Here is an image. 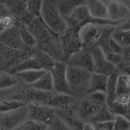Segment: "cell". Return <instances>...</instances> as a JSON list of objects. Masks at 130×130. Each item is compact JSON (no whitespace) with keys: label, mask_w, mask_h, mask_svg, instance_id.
<instances>
[{"label":"cell","mask_w":130,"mask_h":130,"mask_svg":"<svg viewBox=\"0 0 130 130\" xmlns=\"http://www.w3.org/2000/svg\"><path fill=\"white\" fill-rule=\"evenodd\" d=\"M129 130H130V129H129Z\"/></svg>","instance_id":"cell-45"},{"label":"cell","mask_w":130,"mask_h":130,"mask_svg":"<svg viewBox=\"0 0 130 130\" xmlns=\"http://www.w3.org/2000/svg\"><path fill=\"white\" fill-rule=\"evenodd\" d=\"M129 103H130V101H129Z\"/></svg>","instance_id":"cell-46"},{"label":"cell","mask_w":130,"mask_h":130,"mask_svg":"<svg viewBox=\"0 0 130 130\" xmlns=\"http://www.w3.org/2000/svg\"><path fill=\"white\" fill-rule=\"evenodd\" d=\"M59 0H43L40 18L45 24L58 36L67 31V24L59 11Z\"/></svg>","instance_id":"cell-2"},{"label":"cell","mask_w":130,"mask_h":130,"mask_svg":"<svg viewBox=\"0 0 130 130\" xmlns=\"http://www.w3.org/2000/svg\"><path fill=\"white\" fill-rule=\"evenodd\" d=\"M81 99L68 94H53L46 105L58 110L76 113Z\"/></svg>","instance_id":"cell-6"},{"label":"cell","mask_w":130,"mask_h":130,"mask_svg":"<svg viewBox=\"0 0 130 130\" xmlns=\"http://www.w3.org/2000/svg\"><path fill=\"white\" fill-rule=\"evenodd\" d=\"M7 0H0V4H5Z\"/></svg>","instance_id":"cell-42"},{"label":"cell","mask_w":130,"mask_h":130,"mask_svg":"<svg viewBox=\"0 0 130 130\" xmlns=\"http://www.w3.org/2000/svg\"><path fill=\"white\" fill-rule=\"evenodd\" d=\"M59 37L63 55V62H67L68 59L72 54L82 49V46L78 36L72 35L67 31Z\"/></svg>","instance_id":"cell-13"},{"label":"cell","mask_w":130,"mask_h":130,"mask_svg":"<svg viewBox=\"0 0 130 130\" xmlns=\"http://www.w3.org/2000/svg\"><path fill=\"white\" fill-rule=\"evenodd\" d=\"M46 130H51V129H50L49 127H47V129H46Z\"/></svg>","instance_id":"cell-44"},{"label":"cell","mask_w":130,"mask_h":130,"mask_svg":"<svg viewBox=\"0 0 130 130\" xmlns=\"http://www.w3.org/2000/svg\"><path fill=\"white\" fill-rule=\"evenodd\" d=\"M95 130H113V120L105 122V123H94Z\"/></svg>","instance_id":"cell-37"},{"label":"cell","mask_w":130,"mask_h":130,"mask_svg":"<svg viewBox=\"0 0 130 130\" xmlns=\"http://www.w3.org/2000/svg\"><path fill=\"white\" fill-rule=\"evenodd\" d=\"M43 0H29L27 2V10L34 17H40Z\"/></svg>","instance_id":"cell-34"},{"label":"cell","mask_w":130,"mask_h":130,"mask_svg":"<svg viewBox=\"0 0 130 130\" xmlns=\"http://www.w3.org/2000/svg\"><path fill=\"white\" fill-rule=\"evenodd\" d=\"M101 108L85 96L81 99L77 114L83 121L91 122Z\"/></svg>","instance_id":"cell-16"},{"label":"cell","mask_w":130,"mask_h":130,"mask_svg":"<svg viewBox=\"0 0 130 130\" xmlns=\"http://www.w3.org/2000/svg\"><path fill=\"white\" fill-rule=\"evenodd\" d=\"M124 117L130 122V103L127 105L126 110V113H125Z\"/></svg>","instance_id":"cell-41"},{"label":"cell","mask_w":130,"mask_h":130,"mask_svg":"<svg viewBox=\"0 0 130 130\" xmlns=\"http://www.w3.org/2000/svg\"><path fill=\"white\" fill-rule=\"evenodd\" d=\"M67 63L62 61H56L55 65L50 71L54 92L56 94H70L66 75Z\"/></svg>","instance_id":"cell-7"},{"label":"cell","mask_w":130,"mask_h":130,"mask_svg":"<svg viewBox=\"0 0 130 130\" xmlns=\"http://www.w3.org/2000/svg\"><path fill=\"white\" fill-rule=\"evenodd\" d=\"M0 42L14 50H23L26 52L33 51V49L27 46L23 42L18 28L15 24L14 26L0 33Z\"/></svg>","instance_id":"cell-11"},{"label":"cell","mask_w":130,"mask_h":130,"mask_svg":"<svg viewBox=\"0 0 130 130\" xmlns=\"http://www.w3.org/2000/svg\"><path fill=\"white\" fill-rule=\"evenodd\" d=\"M28 117L30 120H36L49 125L56 115V110L47 105L28 104Z\"/></svg>","instance_id":"cell-12"},{"label":"cell","mask_w":130,"mask_h":130,"mask_svg":"<svg viewBox=\"0 0 130 130\" xmlns=\"http://www.w3.org/2000/svg\"><path fill=\"white\" fill-rule=\"evenodd\" d=\"M108 27L110 26L96 24H88L82 26L78 33V37L82 49L91 50L98 46Z\"/></svg>","instance_id":"cell-5"},{"label":"cell","mask_w":130,"mask_h":130,"mask_svg":"<svg viewBox=\"0 0 130 130\" xmlns=\"http://www.w3.org/2000/svg\"><path fill=\"white\" fill-rule=\"evenodd\" d=\"M112 37L122 46H130V30H119L114 28Z\"/></svg>","instance_id":"cell-31"},{"label":"cell","mask_w":130,"mask_h":130,"mask_svg":"<svg viewBox=\"0 0 130 130\" xmlns=\"http://www.w3.org/2000/svg\"><path fill=\"white\" fill-rule=\"evenodd\" d=\"M108 77L109 76H106L104 75H100L98 73L92 72L87 94H91V93H95V92L106 93Z\"/></svg>","instance_id":"cell-19"},{"label":"cell","mask_w":130,"mask_h":130,"mask_svg":"<svg viewBox=\"0 0 130 130\" xmlns=\"http://www.w3.org/2000/svg\"><path fill=\"white\" fill-rule=\"evenodd\" d=\"M0 117V126L4 130H14L18 128L28 117V108L21 107L20 109L1 113Z\"/></svg>","instance_id":"cell-10"},{"label":"cell","mask_w":130,"mask_h":130,"mask_svg":"<svg viewBox=\"0 0 130 130\" xmlns=\"http://www.w3.org/2000/svg\"><path fill=\"white\" fill-rule=\"evenodd\" d=\"M33 54L39 61L42 69L46 72H50L52 70L56 62V60L53 57L39 49H37V50H33Z\"/></svg>","instance_id":"cell-25"},{"label":"cell","mask_w":130,"mask_h":130,"mask_svg":"<svg viewBox=\"0 0 130 130\" xmlns=\"http://www.w3.org/2000/svg\"><path fill=\"white\" fill-rule=\"evenodd\" d=\"M130 129V122L124 117L121 115L115 116L113 120V130H129Z\"/></svg>","instance_id":"cell-35"},{"label":"cell","mask_w":130,"mask_h":130,"mask_svg":"<svg viewBox=\"0 0 130 130\" xmlns=\"http://www.w3.org/2000/svg\"><path fill=\"white\" fill-rule=\"evenodd\" d=\"M14 130H21V129H20V127H19V128H17L16 129H14Z\"/></svg>","instance_id":"cell-43"},{"label":"cell","mask_w":130,"mask_h":130,"mask_svg":"<svg viewBox=\"0 0 130 130\" xmlns=\"http://www.w3.org/2000/svg\"><path fill=\"white\" fill-rule=\"evenodd\" d=\"M15 25L18 28L21 37L23 42L24 43V44L31 49H34V47H36V45H37L36 40H35L34 37L33 36V34L30 33V31L28 30L27 26H25L24 24L21 23L17 18H16V21H15Z\"/></svg>","instance_id":"cell-24"},{"label":"cell","mask_w":130,"mask_h":130,"mask_svg":"<svg viewBox=\"0 0 130 130\" xmlns=\"http://www.w3.org/2000/svg\"><path fill=\"white\" fill-rule=\"evenodd\" d=\"M56 113L71 130H83L85 122L83 121L78 114L58 110H56Z\"/></svg>","instance_id":"cell-18"},{"label":"cell","mask_w":130,"mask_h":130,"mask_svg":"<svg viewBox=\"0 0 130 130\" xmlns=\"http://www.w3.org/2000/svg\"><path fill=\"white\" fill-rule=\"evenodd\" d=\"M32 54L33 51L14 50L0 42V70L9 73L21 62L30 57Z\"/></svg>","instance_id":"cell-4"},{"label":"cell","mask_w":130,"mask_h":130,"mask_svg":"<svg viewBox=\"0 0 130 130\" xmlns=\"http://www.w3.org/2000/svg\"><path fill=\"white\" fill-rule=\"evenodd\" d=\"M68 65L78 67L91 72H94V60L90 50L82 49L72 54L67 62Z\"/></svg>","instance_id":"cell-14"},{"label":"cell","mask_w":130,"mask_h":130,"mask_svg":"<svg viewBox=\"0 0 130 130\" xmlns=\"http://www.w3.org/2000/svg\"><path fill=\"white\" fill-rule=\"evenodd\" d=\"M46 71L43 69H32V70H26L19 72L14 75H16L19 80L23 81L26 84L32 85L36 82H37L46 72Z\"/></svg>","instance_id":"cell-21"},{"label":"cell","mask_w":130,"mask_h":130,"mask_svg":"<svg viewBox=\"0 0 130 130\" xmlns=\"http://www.w3.org/2000/svg\"><path fill=\"white\" fill-rule=\"evenodd\" d=\"M48 126L33 120H28L24 121L20 126L21 130H46Z\"/></svg>","instance_id":"cell-32"},{"label":"cell","mask_w":130,"mask_h":130,"mask_svg":"<svg viewBox=\"0 0 130 130\" xmlns=\"http://www.w3.org/2000/svg\"><path fill=\"white\" fill-rule=\"evenodd\" d=\"M27 27L34 37L37 49L47 53L56 61L63 62L59 37L45 24L40 17L35 18Z\"/></svg>","instance_id":"cell-1"},{"label":"cell","mask_w":130,"mask_h":130,"mask_svg":"<svg viewBox=\"0 0 130 130\" xmlns=\"http://www.w3.org/2000/svg\"><path fill=\"white\" fill-rule=\"evenodd\" d=\"M115 29L119 30H130V17L121 21L117 27H115Z\"/></svg>","instance_id":"cell-38"},{"label":"cell","mask_w":130,"mask_h":130,"mask_svg":"<svg viewBox=\"0 0 130 130\" xmlns=\"http://www.w3.org/2000/svg\"><path fill=\"white\" fill-rule=\"evenodd\" d=\"M92 72L67 64L66 75L70 94L80 99L87 95Z\"/></svg>","instance_id":"cell-3"},{"label":"cell","mask_w":130,"mask_h":130,"mask_svg":"<svg viewBox=\"0 0 130 130\" xmlns=\"http://www.w3.org/2000/svg\"></svg>","instance_id":"cell-47"},{"label":"cell","mask_w":130,"mask_h":130,"mask_svg":"<svg viewBox=\"0 0 130 130\" xmlns=\"http://www.w3.org/2000/svg\"><path fill=\"white\" fill-rule=\"evenodd\" d=\"M20 82L19 78L14 75L7 72L0 74V89H8L17 86Z\"/></svg>","instance_id":"cell-29"},{"label":"cell","mask_w":130,"mask_h":130,"mask_svg":"<svg viewBox=\"0 0 130 130\" xmlns=\"http://www.w3.org/2000/svg\"><path fill=\"white\" fill-rule=\"evenodd\" d=\"M115 118V116L110 111L108 107L106 106L101 107L96 115L93 117L91 120L92 123H105L109 121H113Z\"/></svg>","instance_id":"cell-30"},{"label":"cell","mask_w":130,"mask_h":130,"mask_svg":"<svg viewBox=\"0 0 130 130\" xmlns=\"http://www.w3.org/2000/svg\"><path fill=\"white\" fill-rule=\"evenodd\" d=\"M5 5L10 14L18 19L27 9V2L23 0H7Z\"/></svg>","instance_id":"cell-26"},{"label":"cell","mask_w":130,"mask_h":130,"mask_svg":"<svg viewBox=\"0 0 130 130\" xmlns=\"http://www.w3.org/2000/svg\"><path fill=\"white\" fill-rule=\"evenodd\" d=\"M120 75L122 76L125 83L126 84V85L130 89V75Z\"/></svg>","instance_id":"cell-40"},{"label":"cell","mask_w":130,"mask_h":130,"mask_svg":"<svg viewBox=\"0 0 130 130\" xmlns=\"http://www.w3.org/2000/svg\"><path fill=\"white\" fill-rule=\"evenodd\" d=\"M27 104L19 100L7 98L0 102V113H5L8 112H11L21 107H24Z\"/></svg>","instance_id":"cell-28"},{"label":"cell","mask_w":130,"mask_h":130,"mask_svg":"<svg viewBox=\"0 0 130 130\" xmlns=\"http://www.w3.org/2000/svg\"><path fill=\"white\" fill-rule=\"evenodd\" d=\"M85 6L94 18L102 20L109 19L107 5L102 0H85Z\"/></svg>","instance_id":"cell-17"},{"label":"cell","mask_w":130,"mask_h":130,"mask_svg":"<svg viewBox=\"0 0 130 130\" xmlns=\"http://www.w3.org/2000/svg\"><path fill=\"white\" fill-rule=\"evenodd\" d=\"M109 20L121 22L130 17V8L118 0H112L107 4Z\"/></svg>","instance_id":"cell-15"},{"label":"cell","mask_w":130,"mask_h":130,"mask_svg":"<svg viewBox=\"0 0 130 130\" xmlns=\"http://www.w3.org/2000/svg\"><path fill=\"white\" fill-rule=\"evenodd\" d=\"M32 69H42L41 66L37 60V59L35 57L34 54L22 62H21L19 65H18L13 70H11L9 74L14 75L19 72L26 71V70H32Z\"/></svg>","instance_id":"cell-23"},{"label":"cell","mask_w":130,"mask_h":130,"mask_svg":"<svg viewBox=\"0 0 130 130\" xmlns=\"http://www.w3.org/2000/svg\"><path fill=\"white\" fill-rule=\"evenodd\" d=\"M120 74L116 73L110 75L108 77L107 86V104L112 103L117 100V82Z\"/></svg>","instance_id":"cell-27"},{"label":"cell","mask_w":130,"mask_h":130,"mask_svg":"<svg viewBox=\"0 0 130 130\" xmlns=\"http://www.w3.org/2000/svg\"><path fill=\"white\" fill-rule=\"evenodd\" d=\"M31 87L39 91L54 93L53 82L50 72H46L45 74L37 82L31 85Z\"/></svg>","instance_id":"cell-22"},{"label":"cell","mask_w":130,"mask_h":130,"mask_svg":"<svg viewBox=\"0 0 130 130\" xmlns=\"http://www.w3.org/2000/svg\"><path fill=\"white\" fill-rule=\"evenodd\" d=\"M53 93L45 92L42 91L37 90L35 88H26L20 90L15 94H14L11 98L12 99H16L22 101L28 104H39L46 105Z\"/></svg>","instance_id":"cell-9"},{"label":"cell","mask_w":130,"mask_h":130,"mask_svg":"<svg viewBox=\"0 0 130 130\" xmlns=\"http://www.w3.org/2000/svg\"><path fill=\"white\" fill-rule=\"evenodd\" d=\"M93 60H94V72L100 75L110 76L113 74L118 73V69L115 65L109 62L101 49L100 46H97L90 50Z\"/></svg>","instance_id":"cell-8"},{"label":"cell","mask_w":130,"mask_h":130,"mask_svg":"<svg viewBox=\"0 0 130 130\" xmlns=\"http://www.w3.org/2000/svg\"><path fill=\"white\" fill-rule=\"evenodd\" d=\"M0 130H1V129H0Z\"/></svg>","instance_id":"cell-48"},{"label":"cell","mask_w":130,"mask_h":130,"mask_svg":"<svg viewBox=\"0 0 130 130\" xmlns=\"http://www.w3.org/2000/svg\"><path fill=\"white\" fill-rule=\"evenodd\" d=\"M85 5V0H59L58 6L63 17H69L78 8Z\"/></svg>","instance_id":"cell-20"},{"label":"cell","mask_w":130,"mask_h":130,"mask_svg":"<svg viewBox=\"0 0 130 130\" xmlns=\"http://www.w3.org/2000/svg\"><path fill=\"white\" fill-rule=\"evenodd\" d=\"M86 97L100 107H103L107 105V95L104 92L91 93L87 94Z\"/></svg>","instance_id":"cell-33"},{"label":"cell","mask_w":130,"mask_h":130,"mask_svg":"<svg viewBox=\"0 0 130 130\" xmlns=\"http://www.w3.org/2000/svg\"><path fill=\"white\" fill-rule=\"evenodd\" d=\"M48 127L51 130H71L66 123L57 115V113L51 123L48 125Z\"/></svg>","instance_id":"cell-36"},{"label":"cell","mask_w":130,"mask_h":130,"mask_svg":"<svg viewBox=\"0 0 130 130\" xmlns=\"http://www.w3.org/2000/svg\"><path fill=\"white\" fill-rule=\"evenodd\" d=\"M122 61L130 66V46L123 47L122 52Z\"/></svg>","instance_id":"cell-39"}]
</instances>
